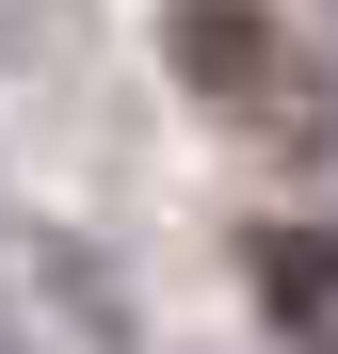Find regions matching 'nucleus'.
Listing matches in <instances>:
<instances>
[{"label":"nucleus","mask_w":338,"mask_h":354,"mask_svg":"<svg viewBox=\"0 0 338 354\" xmlns=\"http://www.w3.org/2000/svg\"><path fill=\"white\" fill-rule=\"evenodd\" d=\"M274 65H290V48H274V17H258V0H178V81H194V97L274 113Z\"/></svg>","instance_id":"1"},{"label":"nucleus","mask_w":338,"mask_h":354,"mask_svg":"<svg viewBox=\"0 0 338 354\" xmlns=\"http://www.w3.org/2000/svg\"><path fill=\"white\" fill-rule=\"evenodd\" d=\"M258 290L290 306V338H322V322H338V242H306V225H274V242H258Z\"/></svg>","instance_id":"2"}]
</instances>
